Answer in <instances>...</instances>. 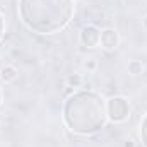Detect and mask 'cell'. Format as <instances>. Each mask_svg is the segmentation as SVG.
Listing matches in <instances>:
<instances>
[{"label":"cell","instance_id":"obj_1","mask_svg":"<svg viewBox=\"0 0 147 147\" xmlns=\"http://www.w3.org/2000/svg\"><path fill=\"white\" fill-rule=\"evenodd\" d=\"M106 105L101 96L91 91L72 94L63 106V120L69 130L79 135L99 132L106 123Z\"/></svg>","mask_w":147,"mask_h":147},{"label":"cell","instance_id":"obj_2","mask_svg":"<svg viewBox=\"0 0 147 147\" xmlns=\"http://www.w3.org/2000/svg\"><path fill=\"white\" fill-rule=\"evenodd\" d=\"M19 12L29 29L39 34H51L70 21L74 0H21Z\"/></svg>","mask_w":147,"mask_h":147},{"label":"cell","instance_id":"obj_3","mask_svg":"<svg viewBox=\"0 0 147 147\" xmlns=\"http://www.w3.org/2000/svg\"><path fill=\"white\" fill-rule=\"evenodd\" d=\"M128 111H130V106L123 98H111L106 105V113L113 121H123L128 116Z\"/></svg>","mask_w":147,"mask_h":147},{"label":"cell","instance_id":"obj_4","mask_svg":"<svg viewBox=\"0 0 147 147\" xmlns=\"http://www.w3.org/2000/svg\"><path fill=\"white\" fill-rule=\"evenodd\" d=\"M80 39H82V43H84L86 46L92 48V46H96V45L101 41V34H99V31H98L94 26H87V28L82 29Z\"/></svg>","mask_w":147,"mask_h":147},{"label":"cell","instance_id":"obj_5","mask_svg":"<svg viewBox=\"0 0 147 147\" xmlns=\"http://www.w3.org/2000/svg\"><path fill=\"white\" fill-rule=\"evenodd\" d=\"M116 41H118V38H116V33H115V31L106 29V31L101 33V43H103V46H106V48H115V46H116Z\"/></svg>","mask_w":147,"mask_h":147},{"label":"cell","instance_id":"obj_6","mask_svg":"<svg viewBox=\"0 0 147 147\" xmlns=\"http://www.w3.org/2000/svg\"><path fill=\"white\" fill-rule=\"evenodd\" d=\"M140 135H142V142H144V147H147V115L142 121V130H140Z\"/></svg>","mask_w":147,"mask_h":147},{"label":"cell","instance_id":"obj_7","mask_svg":"<svg viewBox=\"0 0 147 147\" xmlns=\"http://www.w3.org/2000/svg\"><path fill=\"white\" fill-rule=\"evenodd\" d=\"M2 33H3V17L0 14V38H2Z\"/></svg>","mask_w":147,"mask_h":147},{"label":"cell","instance_id":"obj_8","mask_svg":"<svg viewBox=\"0 0 147 147\" xmlns=\"http://www.w3.org/2000/svg\"><path fill=\"white\" fill-rule=\"evenodd\" d=\"M0 103H2V94H0Z\"/></svg>","mask_w":147,"mask_h":147}]
</instances>
